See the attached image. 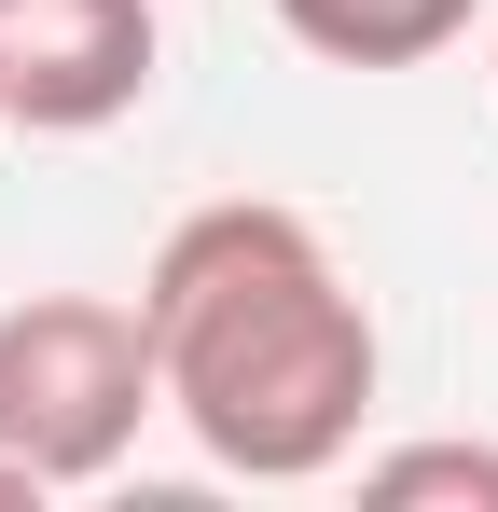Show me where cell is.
I'll list each match as a JSON object with an SVG mask.
<instances>
[{
	"label": "cell",
	"mask_w": 498,
	"mask_h": 512,
	"mask_svg": "<svg viewBox=\"0 0 498 512\" xmlns=\"http://www.w3.org/2000/svg\"><path fill=\"white\" fill-rule=\"evenodd\" d=\"M153 0H0V111L28 139H97L153 97Z\"/></svg>",
	"instance_id": "3"
},
{
	"label": "cell",
	"mask_w": 498,
	"mask_h": 512,
	"mask_svg": "<svg viewBox=\"0 0 498 512\" xmlns=\"http://www.w3.org/2000/svg\"><path fill=\"white\" fill-rule=\"evenodd\" d=\"M277 28L332 70H415L471 28V0H277Z\"/></svg>",
	"instance_id": "4"
},
{
	"label": "cell",
	"mask_w": 498,
	"mask_h": 512,
	"mask_svg": "<svg viewBox=\"0 0 498 512\" xmlns=\"http://www.w3.org/2000/svg\"><path fill=\"white\" fill-rule=\"evenodd\" d=\"M360 499L374 512H429V499L498 512V443H388V457H360Z\"/></svg>",
	"instance_id": "5"
},
{
	"label": "cell",
	"mask_w": 498,
	"mask_h": 512,
	"mask_svg": "<svg viewBox=\"0 0 498 512\" xmlns=\"http://www.w3.org/2000/svg\"><path fill=\"white\" fill-rule=\"evenodd\" d=\"M166 402L153 319L111 305V291H28L0 305V457L42 471V485H97L125 471L139 416Z\"/></svg>",
	"instance_id": "2"
},
{
	"label": "cell",
	"mask_w": 498,
	"mask_h": 512,
	"mask_svg": "<svg viewBox=\"0 0 498 512\" xmlns=\"http://www.w3.org/2000/svg\"><path fill=\"white\" fill-rule=\"evenodd\" d=\"M56 499V485H42V471H14V457H0V512H42Z\"/></svg>",
	"instance_id": "6"
},
{
	"label": "cell",
	"mask_w": 498,
	"mask_h": 512,
	"mask_svg": "<svg viewBox=\"0 0 498 512\" xmlns=\"http://www.w3.org/2000/svg\"><path fill=\"white\" fill-rule=\"evenodd\" d=\"M139 319H153V360H166V416L208 443V471L319 485V471L360 457L388 346H374V305L332 277L305 208L222 194V208L166 222Z\"/></svg>",
	"instance_id": "1"
},
{
	"label": "cell",
	"mask_w": 498,
	"mask_h": 512,
	"mask_svg": "<svg viewBox=\"0 0 498 512\" xmlns=\"http://www.w3.org/2000/svg\"><path fill=\"white\" fill-rule=\"evenodd\" d=\"M0 125H14V111H0Z\"/></svg>",
	"instance_id": "7"
}]
</instances>
